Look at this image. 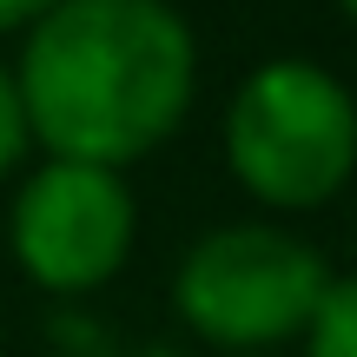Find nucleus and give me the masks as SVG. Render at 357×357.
<instances>
[{"label":"nucleus","instance_id":"8","mask_svg":"<svg viewBox=\"0 0 357 357\" xmlns=\"http://www.w3.org/2000/svg\"><path fill=\"white\" fill-rule=\"evenodd\" d=\"M331 7H337V13H344V20H351V26H357V0H331Z\"/></svg>","mask_w":357,"mask_h":357},{"label":"nucleus","instance_id":"4","mask_svg":"<svg viewBox=\"0 0 357 357\" xmlns=\"http://www.w3.org/2000/svg\"><path fill=\"white\" fill-rule=\"evenodd\" d=\"M139 245V199L126 172L33 159L7 192V258L47 298H93Z\"/></svg>","mask_w":357,"mask_h":357},{"label":"nucleus","instance_id":"1","mask_svg":"<svg viewBox=\"0 0 357 357\" xmlns=\"http://www.w3.org/2000/svg\"><path fill=\"white\" fill-rule=\"evenodd\" d=\"M7 66L33 153L106 172L172 146L199 100V33L172 0H53Z\"/></svg>","mask_w":357,"mask_h":357},{"label":"nucleus","instance_id":"6","mask_svg":"<svg viewBox=\"0 0 357 357\" xmlns=\"http://www.w3.org/2000/svg\"><path fill=\"white\" fill-rule=\"evenodd\" d=\"M33 139H26V119H20V93H13V66L0 60V185H13V172L26 166Z\"/></svg>","mask_w":357,"mask_h":357},{"label":"nucleus","instance_id":"5","mask_svg":"<svg viewBox=\"0 0 357 357\" xmlns=\"http://www.w3.org/2000/svg\"><path fill=\"white\" fill-rule=\"evenodd\" d=\"M298 357H357V271H337L331 278L311 331L298 337Z\"/></svg>","mask_w":357,"mask_h":357},{"label":"nucleus","instance_id":"2","mask_svg":"<svg viewBox=\"0 0 357 357\" xmlns=\"http://www.w3.org/2000/svg\"><path fill=\"white\" fill-rule=\"evenodd\" d=\"M225 172L265 218H311L357 178V93L305 53L258 60L218 119Z\"/></svg>","mask_w":357,"mask_h":357},{"label":"nucleus","instance_id":"3","mask_svg":"<svg viewBox=\"0 0 357 357\" xmlns=\"http://www.w3.org/2000/svg\"><path fill=\"white\" fill-rule=\"evenodd\" d=\"M331 278V258L284 218H225L178 252L166 298L205 357H278L311 331Z\"/></svg>","mask_w":357,"mask_h":357},{"label":"nucleus","instance_id":"7","mask_svg":"<svg viewBox=\"0 0 357 357\" xmlns=\"http://www.w3.org/2000/svg\"><path fill=\"white\" fill-rule=\"evenodd\" d=\"M47 7H53V0H0V40H20Z\"/></svg>","mask_w":357,"mask_h":357}]
</instances>
